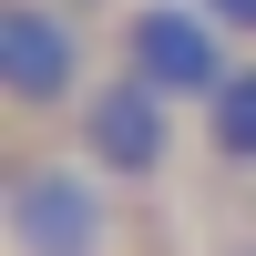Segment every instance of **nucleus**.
<instances>
[{"instance_id":"nucleus-1","label":"nucleus","mask_w":256,"mask_h":256,"mask_svg":"<svg viewBox=\"0 0 256 256\" xmlns=\"http://www.w3.org/2000/svg\"><path fill=\"white\" fill-rule=\"evenodd\" d=\"M0 236H10V256H123V184L92 174L72 144L10 134V154H0Z\"/></svg>"},{"instance_id":"nucleus-2","label":"nucleus","mask_w":256,"mask_h":256,"mask_svg":"<svg viewBox=\"0 0 256 256\" xmlns=\"http://www.w3.org/2000/svg\"><path fill=\"white\" fill-rule=\"evenodd\" d=\"M92 10L72 0H0V102H10V134H52L82 113L92 92Z\"/></svg>"},{"instance_id":"nucleus-3","label":"nucleus","mask_w":256,"mask_h":256,"mask_svg":"<svg viewBox=\"0 0 256 256\" xmlns=\"http://www.w3.org/2000/svg\"><path fill=\"white\" fill-rule=\"evenodd\" d=\"M62 134H72V154L92 164V174H113L123 195H154V184L174 174V154H184V113L154 82H134V72H102Z\"/></svg>"},{"instance_id":"nucleus-4","label":"nucleus","mask_w":256,"mask_h":256,"mask_svg":"<svg viewBox=\"0 0 256 256\" xmlns=\"http://www.w3.org/2000/svg\"><path fill=\"white\" fill-rule=\"evenodd\" d=\"M236 62H246V52L195 10V0H134V10L113 20V72L154 82L174 113H205V102L226 92V72H236Z\"/></svg>"},{"instance_id":"nucleus-5","label":"nucleus","mask_w":256,"mask_h":256,"mask_svg":"<svg viewBox=\"0 0 256 256\" xmlns=\"http://www.w3.org/2000/svg\"><path fill=\"white\" fill-rule=\"evenodd\" d=\"M195 134H205V164L216 174H256V52L226 72V92L195 113Z\"/></svg>"},{"instance_id":"nucleus-6","label":"nucleus","mask_w":256,"mask_h":256,"mask_svg":"<svg viewBox=\"0 0 256 256\" xmlns=\"http://www.w3.org/2000/svg\"><path fill=\"white\" fill-rule=\"evenodd\" d=\"M205 20H216L226 41H236V52H256V0H195Z\"/></svg>"},{"instance_id":"nucleus-7","label":"nucleus","mask_w":256,"mask_h":256,"mask_svg":"<svg viewBox=\"0 0 256 256\" xmlns=\"http://www.w3.org/2000/svg\"><path fill=\"white\" fill-rule=\"evenodd\" d=\"M72 10H113V0H72Z\"/></svg>"}]
</instances>
